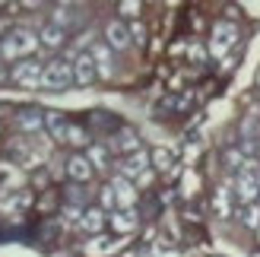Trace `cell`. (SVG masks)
<instances>
[{"label": "cell", "instance_id": "cell-26", "mask_svg": "<svg viewBox=\"0 0 260 257\" xmlns=\"http://www.w3.org/2000/svg\"><path fill=\"white\" fill-rule=\"evenodd\" d=\"M130 38H134V42H143V38H146V29H143V22H140V19L130 22Z\"/></svg>", "mask_w": 260, "mask_h": 257}, {"label": "cell", "instance_id": "cell-6", "mask_svg": "<svg viewBox=\"0 0 260 257\" xmlns=\"http://www.w3.org/2000/svg\"><path fill=\"white\" fill-rule=\"evenodd\" d=\"M149 169H152V156H149L146 149H140V152L127 156V159L118 165V175L127 178V181H137V178H140L143 172H149Z\"/></svg>", "mask_w": 260, "mask_h": 257}, {"label": "cell", "instance_id": "cell-13", "mask_svg": "<svg viewBox=\"0 0 260 257\" xmlns=\"http://www.w3.org/2000/svg\"><path fill=\"white\" fill-rule=\"evenodd\" d=\"M108 222H111V229H114L118 235L137 232V226H140V219H137V213H134V210H118V213H111V216H108Z\"/></svg>", "mask_w": 260, "mask_h": 257}, {"label": "cell", "instance_id": "cell-28", "mask_svg": "<svg viewBox=\"0 0 260 257\" xmlns=\"http://www.w3.org/2000/svg\"><path fill=\"white\" fill-rule=\"evenodd\" d=\"M190 57H193V60H203V57H206V51H203L200 45H190Z\"/></svg>", "mask_w": 260, "mask_h": 257}, {"label": "cell", "instance_id": "cell-9", "mask_svg": "<svg viewBox=\"0 0 260 257\" xmlns=\"http://www.w3.org/2000/svg\"><path fill=\"white\" fill-rule=\"evenodd\" d=\"M111 190H114V197H118V210H134V203H137V184L134 181H127V178H111Z\"/></svg>", "mask_w": 260, "mask_h": 257}, {"label": "cell", "instance_id": "cell-3", "mask_svg": "<svg viewBox=\"0 0 260 257\" xmlns=\"http://www.w3.org/2000/svg\"><path fill=\"white\" fill-rule=\"evenodd\" d=\"M238 45V25L235 22H216L213 25V38H210V54L213 57H225L229 48Z\"/></svg>", "mask_w": 260, "mask_h": 257}, {"label": "cell", "instance_id": "cell-4", "mask_svg": "<svg viewBox=\"0 0 260 257\" xmlns=\"http://www.w3.org/2000/svg\"><path fill=\"white\" fill-rule=\"evenodd\" d=\"M42 76H45V67L38 60H19L16 67L10 70V80L16 83V86H22V89H38L42 86Z\"/></svg>", "mask_w": 260, "mask_h": 257}, {"label": "cell", "instance_id": "cell-16", "mask_svg": "<svg viewBox=\"0 0 260 257\" xmlns=\"http://www.w3.org/2000/svg\"><path fill=\"white\" fill-rule=\"evenodd\" d=\"M38 42H42L45 48L54 51V48H60L63 42H67V32H63L60 25H54V22H45V25H42V32H38Z\"/></svg>", "mask_w": 260, "mask_h": 257}, {"label": "cell", "instance_id": "cell-29", "mask_svg": "<svg viewBox=\"0 0 260 257\" xmlns=\"http://www.w3.org/2000/svg\"><path fill=\"white\" fill-rule=\"evenodd\" d=\"M149 181H152V172H143V175L137 178V181H134V184H137V187H146Z\"/></svg>", "mask_w": 260, "mask_h": 257}, {"label": "cell", "instance_id": "cell-25", "mask_svg": "<svg viewBox=\"0 0 260 257\" xmlns=\"http://www.w3.org/2000/svg\"><path fill=\"white\" fill-rule=\"evenodd\" d=\"M216 213H219V216H229V213H232V203H229V190H225V187L216 194Z\"/></svg>", "mask_w": 260, "mask_h": 257}, {"label": "cell", "instance_id": "cell-14", "mask_svg": "<svg viewBox=\"0 0 260 257\" xmlns=\"http://www.w3.org/2000/svg\"><path fill=\"white\" fill-rule=\"evenodd\" d=\"M105 210L102 207H89V210H83V222H80V229L83 232H89V235H99L102 229H105Z\"/></svg>", "mask_w": 260, "mask_h": 257}, {"label": "cell", "instance_id": "cell-32", "mask_svg": "<svg viewBox=\"0 0 260 257\" xmlns=\"http://www.w3.org/2000/svg\"><path fill=\"white\" fill-rule=\"evenodd\" d=\"M257 83H260V70H257Z\"/></svg>", "mask_w": 260, "mask_h": 257}, {"label": "cell", "instance_id": "cell-17", "mask_svg": "<svg viewBox=\"0 0 260 257\" xmlns=\"http://www.w3.org/2000/svg\"><path fill=\"white\" fill-rule=\"evenodd\" d=\"M86 159H89V165H92L95 172H105L108 165H111V149L102 146V143H92V146L86 149Z\"/></svg>", "mask_w": 260, "mask_h": 257}, {"label": "cell", "instance_id": "cell-18", "mask_svg": "<svg viewBox=\"0 0 260 257\" xmlns=\"http://www.w3.org/2000/svg\"><path fill=\"white\" fill-rule=\"evenodd\" d=\"M118 245H121V241H114V238H108V235H95V238L86 245V254H89V257H102V254H111Z\"/></svg>", "mask_w": 260, "mask_h": 257}, {"label": "cell", "instance_id": "cell-23", "mask_svg": "<svg viewBox=\"0 0 260 257\" xmlns=\"http://www.w3.org/2000/svg\"><path fill=\"white\" fill-rule=\"evenodd\" d=\"M102 210H111V213H118V197H114L111 184H105V187H102Z\"/></svg>", "mask_w": 260, "mask_h": 257}, {"label": "cell", "instance_id": "cell-24", "mask_svg": "<svg viewBox=\"0 0 260 257\" xmlns=\"http://www.w3.org/2000/svg\"><path fill=\"white\" fill-rule=\"evenodd\" d=\"M63 222H67V226H80L83 222V210L73 207V203H67V207H63Z\"/></svg>", "mask_w": 260, "mask_h": 257}, {"label": "cell", "instance_id": "cell-31", "mask_svg": "<svg viewBox=\"0 0 260 257\" xmlns=\"http://www.w3.org/2000/svg\"><path fill=\"white\" fill-rule=\"evenodd\" d=\"M257 241H260V229H257Z\"/></svg>", "mask_w": 260, "mask_h": 257}, {"label": "cell", "instance_id": "cell-11", "mask_svg": "<svg viewBox=\"0 0 260 257\" xmlns=\"http://www.w3.org/2000/svg\"><path fill=\"white\" fill-rule=\"evenodd\" d=\"M92 172H95V169H92V165H89V159H86V156H80V152L67 159V175L73 178L76 184H86L89 178H92Z\"/></svg>", "mask_w": 260, "mask_h": 257}, {"label": "cell", "instance_id": "cell-12", "mask_svg": "<svg viewBox=\"0 0 260 257\" xmlns=\"http://www.w3.org/2000/svg\"><path fill=\"white\" fill-rule=\"evenodd\" d=\"M16 124H19V131H25V134H42V127H45V111L25 108V111L16 114Z\"/></svg>", "mask_w": 260, "mask_h": 257}, {"label": "cell", "instance_id": "cell-7", "mask_svg": "<svg viewBox=\"0 0 260 257\" xmlns=\"http://www.w3.org/2000/svg\"><path fill=\"white\" fill-rule=\"evenodd\" d=\"M130 29L121 22V19H111L108 25H105V45L111 48V51H127L130 48Z\"/></svg>", "mask_w": 260, "mask_h": 257}, {"label": "cell", "instance_id": "cell-1", "mask_svg": "<svg viewBox=\"0 0 260 257\" xmlns=\"http://www.w3.org/2000/svg\"><path fill=\"white\" fill-rule=\"evenodd\" d=\"M38 45H42L38 35L32 29H22V25H19V29H10L4 38H0V57H4V60H16V63L29 60L38 51Z\"/></svg>", "mask_w": 260, "mask_h": 257}, {"label": "cell", "instance_id": "cell-8", "mask_svg": "<svg viewBox=\"0 0 260 257\" xmlns=\"http://www.w3.org/2000/svg\"><path fill=\"white\" fill-rule=\"evenodd\" d=\"M89 54H92L95 70H99L102 80H111V76H114V57H111V48H108L105 42H95L92 48H89Z\"/></svg>", "mask_w": 260, "mask_h": 257}, {"label": "cell", "instance_id": "cell-30", "mask_svg": "<svg viewBox=\"0 0 260 257\" xmlns=\"http://www.w3.org/2000/svg\"><path fill=\"white\" fill-rule=\"evenodd\" d=\"M70 200H73V207L83 200V190H80V184H76V187H70Z\"/></svg>", "mask_w": 260, "mask_h": 257}, {"label": "cell", "instance_id": "cell-15", "mask_svg": "<svg viewBox=\"0 0 260 257\" xmlns=\"http://www.w3.org/2000/svg\"><path fill=\"white\" fill-rule=\"evenodd\" d=\"M108 149H118V152L134 156V152H140V137L134 131H118V134H114V140L108 143Z\"/></svg>", "mask_w": 260, "mask_h": 257}, {"label": "cell", "instance_id": "cell-22", "mask_svg": "<svg viewBox=\"0 0 260 257\" xmlns=\"http://www.w3.org/2000/svg\"><path fill=\"white\" fill-rule=\"evenodd\" d=\"M73 19H76V16H73V7H54V16H51V22L60 25L63 32H67V25H70Z\"/></svg>", "mask_w": 260, "mask_h": 257}, {"label": "cell", "instance_id": "cell-2", "mask_svg": "<svg viewBox=\"0 0 260 257\" xmlns=\"http://www.w3.org/2000/svg\"><path fill=\"white\" fill-rule=\"evenodd\" d=\"M70 83H73V63H67L63 57H54L45 63V76H42L45 89H67Z\"/></svg>", "mask_w": 260, "mask_h": 257}, {"label": "cell", "instance_id": "cell-27", "mask_svg": "<svg viewBox=\"0 0 260 257\" xmlns=\"http://www.w3.org/2000/svg\"><path fill=\"white\" fill-rule=\"evenodd\" d=\"M121 13L130 19H137V13H140V4H134V0H127V4H121Z\"/></svg>", "mask_w": 260, "mask_h": 257}, {"label": "cell", "instance_id": "cell-21", "mask_svg": "<svg viewBox=\"0 0 260 257\" xmlns=\"http://www.w3.org/2000/svg\"><path fill=\"white\" fill-rule=\"evenodd\" d=\"M149 156H152V169H159V172H168V169H172V162H175V156L168 149H152Z\"/></svg>", "mask_w": 260, "mask_h": 257}, {"label": "cell", "instance_id": "cell-19", "mask_svg": "<svg viewBox=\"0 0 260 257\" xmlns=\"http://www.w3.org/2000/svg\"><path fill=\"white\" fill-rule=\"evenodd\" d=\"M241 222L248 229H260V203H248V207H241Z\"/></svg>", "mask_w": 260, "mask_h": 257}, {"label": "cell", "instance_id": "cell-5", "mask_svg": "<svg viewBox=\"0 0 260 257\" xmlns=\"http://www.w3.org/2000/svg\"><path fill=\"white\" fill-rule=\"evenodd\" d=\"M73 83H80V86H92L99 80V70H95V60L89 51H80V54H73Z\"/></svg>", "mask_w": 260, "mask_h": 257}, {"label": "cell", "instance_id": "cell-33", "mask_svg": "<svg viewBox=\"0 0 260 257\" xmlns=\"http://www.w3.org/2000/svg\"><path fill=\"white\" fill-rule=\"evenodd\" d=\"M257 203H260V200H257Z\"/></svg>", "mask_w": 260, "mask_h": 257}, {"label": "cell", "instance_id": "cell-20", "mask_svg": "<svg viewBox=\"0 0 260 257\" xmlns=\"http://www.w3.org/2000/svg\"><path fill=\"white\" fill-rule=\"evenodd\" d=\"M67 143H70V146H86V149L92 146V143H89V134L83 131L80 124H70V131H67Z\"/></svg>", "mask_w": 260, "mask_h": 257}, {"label": "cell", "instance_id": "cell-10", "mask_svg": "<svg viewBox=\"0 0 260 257\" xmlns=\"http://www.w3.org/2000/svg\"><path fill=\"white\" fill-rule=\"evenodd\" d=\"M45 131L51 134V140H57V143H67L70 124H67V118H63L60 111H45Z\"/></svg>", "mask_w": 260, "mask_h": 257}]
</instances>
